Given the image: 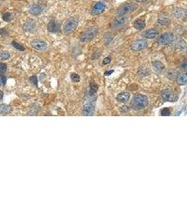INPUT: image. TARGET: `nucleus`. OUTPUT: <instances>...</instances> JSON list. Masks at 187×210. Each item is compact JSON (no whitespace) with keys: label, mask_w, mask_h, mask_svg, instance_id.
Here are the masks:
<instances>
[{"label":"nucleus","mask_w":187,"mask_h":210,"mask_svg":"<svg viewBox=\"0 0 187 210\" xmlns=\"http://www.w3.org/2000/svg\"><path fill=\"white\" fill-rule=\"evenodd\" d=\"M132 106L135 109L138 110H142L146 108L149 104L148 97L144 95L138 94L135 95L132 99Z\"/></svg>","instance_id":"f257e3e1"},{"label":"nucleus","mask_w":187,"mask_h":210,"mask_svg":"<svg viewBox=\"0 0 187 210\" xmlns=\"http://www.w3.org/2000/svg\"><path fill=\"white\" fill-rule=\"evenodd\" d=\"M78 25V20L76 18L72 17L66 21L63 28V32L65 34H69L76 30Z\"/></svg>","instance_id":"f03ea898"},{"label":"nucleus","mask_w":187,"mask_h":210,"mask_svg":"<svg viewBox=\"0 0 187 210\" xmlns=\"http://www.w3.org/2000/svg\"><path fill=\"white\" fill-rule=\"evenodd\" d=\"M135 9V5L132 3H126L120 7L117 10V15L118 16H125L131 12L134 11Z\"/></svg>","instance_id":"7ed1b4c3"},{"label":"nucleus","mask_w":187,"mask_h":210,"mask_svg":"<svg viewBox=\"0 0 187 210\" xmlns=\"http://www.w3.org/2000/svg\"><path fill=\"white\" fill-rule=\"evenodd\" d=\"M174 41V35L173 33L165 32L161 34L158 39V42L161 45H166L172 43Z\"/></svg>","instance_id":"20e7f679"},{"label":"nucleus","mask_w":187,"mask_h":210,"mask_svg":"<svg viewBox=\"0 0 187 210\" xmlns=\"http://www.w3.org/2000/svg\"><path fill=\"white\" fill-rule=\"evenodd\" d=\"M148 46V43L144 39H138L132 42L131 44V49L134 51H140L142 50H144Z\"/></svg>","instance_id":"39448f33"},{"label":"nucleus","mask_w":187,"mask_h":210,"mask_svg":"<svg viewBox=\"0 0 187 210\" xmlns=\"http://www.w3.org/2000/svg\"><path fill=\"white\" fill-rule=\"evenodd\" d=\"M163 99L165 102H176L178 99L177 95L171 90H165L161 94Z\"/></svg>","instance_id":"423d86ee"},{"label":"nucleus","mask_w":187,"mask_h":210,"mask_svg":"<svg viewBox=\"0 0 187 210\" xmlns=\"http://www.w3.org/2000/svg\"><path fill=\"white\" fill-rule=\"evenodd\" d=\"M128 22L127 18L124 16H118L115 18L112 22V27L115 29H120L123 28Z\"/></svg>","instance_id":"0eeeda50"},{"label":"nucleus","mask_w":187,"mask_h":210,"mask_svg":"<svg viewBox=\"0 0 187 210\" xmlns=\"http://www.w3.org/2000/svg\"><path fill=\"white\" fill-rule=\"evenodd\" d=\"M96 33H97V30L95 29H92V30H88L86 32L84 33L80 37V41L83 42V43H86V42H88L91 41L92 39L95 37Z\"/></svg>","instance_id":"6e6552de"},{"label":"nucleus","mask_w":187,"mask_h":210,"mask_svg":"<svg viewBox=\"0 0 187 210\" xmlns=\"http://www.w3.org/2000/svg\"><path fill=\"white\" fill-rule=\"evenodd\" d=\"M106 8V4L102 1H98L93 6L91 10V13L93 15H99L102 13Z\"/></svg>","instance_id":"1a4fd4ad"},{"label":"nucleus","mask_w":187,"mask_h":210,"mask_svg":"<svg viewBox=\"0 0 187 210\" xmlns=\"http://www.w3.org/2000/svg\"><path fill=\"white\" fill-rule=\"evenodd\" d=\"M32 46L36 50L38 51H45L47 49L48 44L45 41L42 40H40V39H36L34 40L31 43Z\"/></svg>","instance_id":"9d476101"},{"label":"nucleus","mask_w":187,"mask_h":210,"mask_svg":"<svg viewBox=\"0 0 187 210\" xmlns=\"http://www.w3.org/2000/svg\"><path fill=\"white\" fill-rule=\"evenodd\" d=\"M95 111V104L91 102H87L84 106L83 109V113L85 116H92Z\"/></svg>","instance_id":"9b49d317"},{"label":"nucleus","mask_w":187,"mask_h":210,"mask_svg":"<svg viewBox=\"0 0 187 210\" xmlns=\"http://www.w3.org/2000/svg\"><path fill=\"white\" fill-rule=\"evenodd\" d=\"M60 29V25L58 23V22H56L54 20H52L49 22V23L48 24V30L50 32L52 33H55L59 30Z\"/></svg>","instance_id":"f8f14e48"},{"label":"nucleus","mask_w":187,"mask_h":210,"mask_svg":"<svg viewBox=\"0 0 187 210\" xmlns=\"http://www.w3.org/2000/svg\"><path fill=\"white\" fill-rule=\"evenodd\" d=\"M158 32L156 29H149V30L144 32V34H143V36H144L146 39H152L156 38V36L158 35Z\"/></svg>","instance_id":"ddd939ff"},{"label":"nucleus","mask_w":187,"mask_h":210,"mask_svg":"<svg viewBox=\"0 0 187 210\" xmlns=\"http://www.w3.org/2000/svg\"><path fill=\"white\" fill-rule=\"evenodd\" d=\"M173 13L174 17L177 18H182L186 16V10L184 9L179 8V7L174 8Z\"/></svg>","instance_id":"4468645a"},{"label":"nucleus","mask_w":187,"mask_h":210,"mask_svg":"<svg viewBox=\"0 0 187 210\" xmlns=\"http://www.w3.org/2000/svg\"><path fill=\"white\" fill-rule=\"evenodd\" d=\"M130 95L128 93L126 92H123V93H120L117 95V99L120 102H126L130 99Z\"/></svg>","instance_id":"2eb2a0df"},{"label":"nucleus","mask_w":187,"mask_h":210,"mask_svg":"<svg viewBox=\"0 0 187 210\" xmlns=\"http://www.w3.org/2000/svg\"><path fill=\"white\" fill-rule=\"evenodd\" d=\"M41 12H42L41 7L40 5H37V4L33 5L30 9V13H31V14L34 15V16H38V15H40Z\"/></svg>","instance_id":"dca6fc26"},{"label":"nucleus","mask_w":187,"mask_h":210,"mask_svg":"<svg viewBox=\"0 0 187 210\" xmlns=\"http://www.w3.org/2000/svg\"><path fill=\"white\" fill-rule=\"evenodd\" d=\"M134 28L138 30H142L145 28V22L143 20L138 19L134 22Z\"/></svg>","instance_id":"f3484780"},{"label":"nucleus","mask_w":187,"mask_h":210,"mask_svg":"<svg viewBox=\"0 0 187 210\" xmlns=\"http://www.w3.org/2000/svg\"><path fill=\"white\" fill-rule=\"evenodd\" d=\"M176 79L179 85H186L187 82V74L186 73L179 74Z\"/></svg>","instance_id":"a211bd4d"},{"label":"nucleus","mask_w":187,"mask_h":210,"mask_svg":"<svg viewBox=\"0 0 187 210\" xmlns=\"http://www.w3.org/2000/svg\"><path fill=\"white\" fill-rule=\"evenodd\" d=\"M12 108L9 105L6 104L0 105V114H9L11 112Z\"/></svg>","instance_id":"6ab92c4d"},{"label":"nucleus","mask_w":187,"mask_h":210,"mask_svg":"<svg viewBox=\"0 0 187 210\" xmlns=\"http://www.w3.org/2000/svg\"><path fill=\"white\" fill-rule=\"evenodd\" d=\"M179 74V72L174 69H169L166 72V76L169 79H176Z\"/></svg>","instance_id":"aec40b11"},{"label":"nucleus","mask_w":187,"mask_h":210,"mask_svg":"<svg viewBox=\"0 0 187 210\" xmlns=\"http://www.w3.org/2000/svg\"><path fill=\"white\" fill-rule=\"evenodd\" d=\"M97 89H98V86H97V84H96L93 81H90V90H89V95H90V96L94 95L97 93Z\"/></svg>","instance_id":"412c9836"},{"label":"nucleus","mask_w":187,"mask_h":210,"mask_svg":"<svg viewBox=\"0 0 187 210\" xmlns=\"http://www.w3.org/2000/svg\"><path fill=\"white\" fill-rule=\"evenodd\" d=\"M153 66L154 67L155 70L157 72H162L165 69V66L161 62L155 61L153 63Z\"/></svg>","instance_id":"4be33fe9"},{"label":"nucleus","mask_w":187,"mask_h":210,"mask_svg":"<svg viewBox=\"0 0 187 210\" xmlns=\"http://www.w3.org/2000/svg\"><path fill=\"white\" fill-rule=\"evenodd\" d=\"M170 22V20L166 16H161L158 18V23L159 25H163V26H166V25H169Z\"/></svg>","instance_id":"5701e85b"},{"label":"nucleus","mask_w":187,"mask_h":210,"mask_svg":"<svg viewBox=\"0 0 187 210\" xmlns=\"http://www.w3.org/2000/svg\"><path fill=\"white\" fill-rule=\"evenodd\" d=\"M35 28V25L33 22H28L25 25V29L27 30V31H33Z\"/></svg>","instance_id":"b1692460"},{"label":"nucleus","mask_w":187,"mask_h":210,"mask_svg":"<svg viewBox=\"0 0 187 210\" xmlns=\"http://www.w3.org/2000/svg\"><path fill=\"white\" fill-rule=\"evenodd\" d=\"M12 46H13L15 48H16L17 50H18V51H24L25 50V48H24V46H22V45L20 44V43H18V42L15 41H13L12 42Z\"/></svg>","instance_id":"393cba45"},{"label":"nucleus","mask_w":187,"mask_h":210,"mask_svg":"<svg viewBox=\"0 0 187 210\" xmlns=\"http://www.w3.org/2000/svg\"><path fill=\"white\" fill-rule=\"evenodd\" d=\"M10 57V54L7 51H1L0 52V60H7Z\"/></svg>","instance_id":"a878e982"},{"label":"nucleus","mask_w":187,"mask_h":210,"mask_svg":"<svg viewBox=\"0 0 187 210\" xmlns=\"http://www.w3.org/2000/svg\"><path fill=\"white\" fill-rule=\"evenodd\" d=\"M71 79L73 82H79L80 81V76L79 74L76 73H72L71 74Z\"/></svg>","instance_id":"bb28decb"},{"label":"nucleus","mask_w":187,"mask_h":210,"mask_svg":"<svg viewBox=\"0 0 187 210\" xmlns=\"http://www.w3.org/2000/svg\"><path fill=\"white\" fill-rule=\"evenodd\" d=\"M2 18L4 21H6V22H10V21L11 20V18H12L11 14L10 13H4V14L3 15Z\"/></svg>","instance_id":"cd10ccee"},{"label":"nucleus","mask_w":187,"mask_h":210,"mask_svg":"<svg viewBox=\"0 0 187 210\" xmlns=\"http://www.w3.org/2000/svg\"><path fill=\"white\" fill-rule=\"evenodd\" d=\"M170 114V111L169 110V109L167 108H164L161 110V115L163 116H169Z\"/></svg>","instance_id":"c85d7f7f"},{"label":"nucleus","mask_w":187,"mask_h":210,"mask_svg":"<svg viewBox=\"0 0 187 210\" xmlns=\"http://www.w3.org/2000/svg\"><path fill=\"white\" fill-rule=\"evenodd\" d=\"M6 70H7V65L4 63H1L0 64V73L4 74Z\"/></svg>","instance_id":"c756f323"},{"label":"nucleus","mask_w":187,"mask_h":210,"mask_svg":"<svg viewBox=\"0 0 187 210\" xmlns=\"http://www.w3.org/2000/svg\"><path fill=\"white\" fill-rule=\"evenodd\" d=\"M111 61V57L108 56V57H106L105 59H104L103 61H102V63H103L104 65H107L109 64V63H110V62Z\"/></svg>","instance_id":"7c9ffc66"},{"label":"nucleus","mask_w":187,"mask_h":210,"mask_svg":"<svg viewBox=\"0 0 187 210\" xmlns=\"http://www.w3.org/2000/svg\"><path fill=\"white\" fill-rule=\"evenodd\" d=\"M181 67H182V68L184 69V70H186V69H187L186 60H184L183 62H182V65H181Z\"/></svg>","instance_id":"2f4dec72"},{"label":"nucleus","mask_w":187,"mask_h":210,"mask_svg":"<svg viewBox=\"0 0 187 210\" xmlns=\"http://www.w3.org/2000/svg\"><path fill=\"white\" fill-rule=\"evenodd\" d=\"M30 81L32 82V84H34V85L37 86V77L36 76H32L30 78Z\"/></svg>","instance_id":"473e14b6"},{"label":"nucleus","mask_w":187,"mask_h":210,"mask_svg":"<svg viewBox=\"0 0 187 210\" xmlns=\"http://www.w3.org/2000/svg\"><path fill=\"white\" fill-rule=\"evenodd\" d=\"M114 72V70H113V69H111V70H109V71H106V72H105V76H109V75H111Z\"/></svg>","instance_id":"72a5a7b5"},{"label":"nucleus","mask_w":187,"mask_h":210,"mask_svg":"<svg viewBox=\"0 0 187 210\" xmlns=\"http://www.w3.org/2000/svg\"><path fill=\"white\" fill-rule=\"evenodd\" d=\"M3 84V81H2V78H1V76H0V87H1V84Z\"/></svg>","instance_id":"f704fd0d"},{"label":"nucleus","mask_w":187,"mask_h":210,"mask_svg":"<svg viewBox=\"0 0 187 210\" xmlns=\"http://www.w3.org/2000/svg\"><path fill=\"white\" fill-rule=\"evenodd\" d=\"M138 2H144V1H146L147 0H136Z\"/></svg>","instance_id":"c9c22d12"},{"label":"nucleus","mask_w":187,"mask_h":210,"mask_svg":"<svg viewBox=\"0 0 187 210\" xmlns=\"http://www.w3.org/2000/svg\"><path fill=\"white\" fill-rule=\"evenodd\" d=\"M2 97H3V93L1 91H0V99H1Z\"/></svg>","instance_id":"e433bc0d"}]
</instances>
